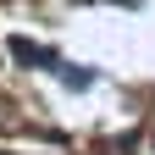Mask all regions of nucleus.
<instances>
[{
	"instance_id": "f257e3e1",
	"label": "nucleus",
	"mask_w": 155,
	"mask_h": 155,
	"mask_svg": "<svg viewBox=\"0 0 155 155\" xmlns=\"http://www.w3.org/2000/svg\"><path fill=\"white\" fill-rule=\"evenodd\" d=\"M11 55L17 61H33V67H50V50H33L28 39H11Z\"/></svg>"
}]
</instances>
